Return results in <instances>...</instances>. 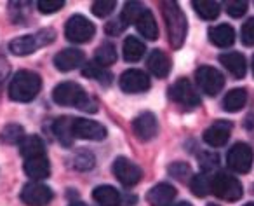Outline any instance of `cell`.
Segmentation results:
<instances>
[{
  "instance_id": "obj_1",
  "label": "cell",
  "mask_w": 254,
  "mask_h": 206,
  "mask_svg": "<svg viewBox=\"0 0 254 206\" xmlns=\"http://www.w3.org/2000/svg\"><path fill=\"white\" fill-rule=\"evenodd\" d=\"M53 100L63 107H77L85 112L98 110L96 100H92L77 82H61L60 86H56L53 91Z\"/></svg>"
},
{
  "instance_id": "obj_2",
  "label": "cell",
  "mask_w": 254,
  "mask_h": 206,
  "mask_svg": "<svg viewBox=\"0 0 254 206\" xmlns=\"http://www.w3.org/2000/svg\"><path fill=\"white\" fill-rule=\"evenodd\" d=\"M42 88V79L39 74L30 70H21L11 79L9 84V98L19 103L32 102Z\"/></svg>"
},
{
  "instance_id": "obj_3",
  "label": "cell",
  "mask_w": 254,
  "mask_h": 206,
  "mask_svg": "<svg viewBox=\"0 0 254 206\" xmlns=\"http://www.w3.org/2000/svg\"><path fill=\"white\" fill-rule=\"evenodd\" d=\"M162 14L167 25L169 42L174 49H180L187 37V18L176 2H162Z\"/></svg>"
},
{
  "instance_id": "obj_4",
  "label": "cell",
  "mask_w": 254,
  "mask_h": 206,
  "mask_svg": "<svg viewBox=\"0 0 254 206\" xmlns=\"http://www.w3.org/2000/svg\"><path fill=\"white\" fill-rule=\"evenodd\" d=\"M53 40H54L53 30H42V32L35 33V35H23L11 40L9 49H11L12 54H18V56H28V54L35 53L39 47L51 44Z\"/></svg>"
},
{
  "instance_id": "obj_5",
  "label": "cell",
  "mask_w": 254,
  "mask_h": 206,
  "mask_svg": "<svg viewBox=\"0 0 254 206\" xmlns=\"http://www.w3.org/2000/svg\"><path fill=\"white\" fill-rule=\"evenodd\" d=\"M211 192L225 201H237L242 198V184L235 177L226 173H218L212 177Z\"/></svg>"
},
{
  "instance_id": "obj_6",
  "label": "cell",
  "mask_w": 254,
  "mask_h": 206,
  "mask_svg": "<svg viewBox=\"0 0 254 206\" xmlns=\"http://www.w3.org/2000/svg\"><path fill=\"white\" fill-rule=\"evenodd\" d=\"M96 28L91 21H89L85 16H71L66 23V28H64V35H66L68 40L75 44H84L89 42V40L94 37Z\"/></svg>"
},
{
  "instance_id": "obj_7",
  "label": "cell",
  "mask_w": 254,
  "mask_h": 206,
  "mask_svg": "<svg viewBox=\"0 0 254 206\" xmlns=\"http://www.w3.org/2000/svg\"><path fill=\"white\" fill-rule=\"evenodd\" d=\"M195 79H197V86L200 88V91L209 96H216L218 93H221L225 86L223 74L212 67H200L195 72Z\"/></svg>"
},
{
  "instance_id": "obj_8",
  "label": "cell",
  "mask_w": 254,
  "mask_h": 206,
  "mask_svg": "<svg viewBox=\"0 0 254 206\" xmlns=\"http://www.w3.org/2000/svg\"><path fill=\"white\" fill-rule=\"evenodd\" d=\"M169 98L185 108H193L200 105V98H198L197 91H195L193 86L187 79H180V81H176L171 86Z\"/></svg>"
},
{
  "instance_id": "obj_9",
  "label": "cell",
  "mask_w": 254,
  "mask_h": 206,
  "mask_svg": "<svg viewBox=\"0 0 254 206\" xmlns=\"http://www.w3.org/2000/svg\"><path fill=\"white\" fill-rule=\"evenodd\" d=\"M113 175L124 187H132L141 180L143 170L127 157H117L115 163H113Z\"/></svg>"
},
{
  "instance_id": "obj_10",
  "label": "cell",
  "mask_w": 254,
  "mask_h": 206,
  "mask_svg": "<svg viewBox=\"0 0 254 206\" xmlns=\"http://www.w3.org/2000/svg\"><path fill=\"white\" fill-rule=\"evenodd\" d=\"M254 154L247 143H235L232 149L228 150L226 156V163L237 173H247L253 166Z\"/></svg>"
},
{
  "instance_id": "obj_11",
  "label": "cell",
  "mask_w": 254,
  "mask_h": 206,
  "mask_svg": "<svg viewBox=\"0 0 254 206\" xmlns=\"http://www.w3.org/2000/svg\"><path fill=\"white\" fill-rule=\"evenodd\" d=\"M53 191L39 182H30L23 187L21 201L28 206H46L53 201Z\"/></svg>"
},
{
  "instance_id": "obj_12",
  "label": "cell",
  "mask_w": 254,
  "mask_h": 206,
  "mask_svg": "<svg viewBox=\"0 0 254 206\" xmlns=\"http://www.w3.org/2000/svg\"><path fill=\"white\" fill-rule=\"evenodd\" d=\"M73 138L101 142V140L106 138V128L96 121L77 117L73 119Z\"/></svg>"
},
{
  "instance_id": "obj_13",
  "label": "cell",
  "mask_w": 254,
  "mask_h": 206,
  "mask_svg": "<svg viewBox=\"0 0 254 206\" xmlns=\"http://www.w3.org/2000/svg\"><path fill=\"white\" fill-rule=\"evenodd\" d=\"M120 89L126 93H143L150 88V79L148 75L143 70H136V68H131V70H126L119 79Z\"/></svg>"
},
{
  "instance_id": "obj_14",
  "label": "cell",
  "mask_w": 254,
  "mask_h": 206,
  "mask_svg": "<svg viewBox=\"0 0 254 206\" xmlns=\"http://www.w3.org/2000/svg\"><path fill=\"white\" fill-rule=\"evenodd\" d=\"M132 129H134L136 136L143 142H148L159 131V122H157V117L152 114V112H143L138 117L132 121Z\"/></svg>"
},
{
  "instance_id": "obj_15",
  "label": "cell",
  "mask_w": 254,
  "mask_h": 206,
  "mask_svg": "<svg viewBox=\"0 0 254 206\" xmlns=\"http://www.w3.org/2000/svg\"><path fill=\"white\" fill-rule=\"evenodd\" d=\"M232 135V124L226 121H216L204 131V142L211 147H223Z\"/></svg>"
},
{
  "instance_id": "obj_16",
  "label": "cell",
  "mask_w": 254,
  "mask_h": 206,
  "mask_svg": "<svg viewBox=\"0 0 254 206\" xmlns=\"http://www.w3.org/2000/svg\"><path fill=\"white\" fill-rule=\"evenodd\" d=\"M85 56L80 49H73V47H68V49H63L54 56V65H56L58 70L61 72H70L78 68L82 63H84Z\"/></svg>"
},
{
  "instance_id": "obj_17",
  "label": "cell",
  "mask_w": 254,
  "mask_h": 206,
  "mask_svg": "<svg viewBox=\"0 0 254 206\" xmlns=\"http://www.w3.org/2000/svg\"><path fill=\"white\" fill-rule=\"evenodd\" d=\"M174 198H176V189L171 184H159L150 189L146 194V201L152 206H171Z\"/></svg>"
},
{
  "instance_id": "obj_18",
  "label": "cell",
  "mask_w": 254,
  "mask_h": 206,
  "mask_svg": "<svg viewBox=\"0 0 254 206\" xmlns=\"http://www.w3.org/2000/svg\"><path fill=\"white\" fill-rule=\"evenodd\" d=\"M25 173L33 180H44L51 175V164L47 156H39V157H30L25 159Z\"/></svg>"
},
{
  "instance_id": "obj_19",
  "label": "cell",
  "mask_w": 254,
  "mask_h": 206,
  "mask_svg": "<svg viewBox=\"0 0 254 206\" xmlns=\"http://www.w3.org/2000/svg\"><path fill=\"white\" fill-rule=\"evenodd\" d=\"M221 65L233 75L235 79H242L246 75L247 65H246V58L240 53H223L219 56Z\"/></svg>"
},
{
  "instance_id": "obj_20",
  "label": "cell",
  "mask_w": 254,
  "mask_h": 206,
  "mask_svg": "<svg viewBox=\"0 0 254 206\" xmlns=\"http://www.w3.org/2000/svg\"><path fill=\"white\" fill-rule=\"evenodd\" d=\"M19 152H21V156L25 157V159L46 156V143H44V140L37 135L25 136V140L19 143Z\"/></svg>"
},
{
  "instance_id": "obj_21",
  "label": "cell",
  "mask_w": 254,
  "mask_h": 206,
  "mask_svg": "<svg viewBox=\"0 0 254 206\" xmlns=\"http://www.w3.org/2000/svg\"><path fill=\"white\" fill-rule=\"evenodd\" d=\"M148 68L155 77L164 79V77H167V74H169V70H171V61L162 51L155 49V51H152V54L148 56Z\"/></svg>"
},
{
  "instance_id": "obj_22",
  "label": "cell",
  "mask_w": 254,
  "mask_h": 206,
  "mask_svg": "<svg viewBox=\"0 0 254 206\" xmlns=\"http://www.w3.org/2000/svg\"><path fill=\"white\" fill-rule=\"evenodd\" d=\"M209 39L218 47H230L235 42V32L230 25H218L209 30Z\"/></svg>"
},
{
  "instance_id": "obj_23",
  "label": "cell",
  "mask_w": 254,
  "mask_h": 206,
  "mask_svg": "<svg viewBox=\"0 0 254 206\" xmlns=\"http://www.w3.org/2000/svg\"><path fill=\"white\" fill-rule=\"evenodd\" d=\"M92 199L99 206H117L120 205V194L112 185H99L92 192Z\"/></svg>"
},
{
  "instance_id": "obj_24",
  "label": "cell",
  "mask_w": 254,
  "mask_h": 206,
  "mask_svg": "<svg viewBox=\"0 0 254 206\" xmlns=\"http://www.w3.org/2000/svg\"><path fill=\"white\" fill-rule=\"evenodd\" d=\"M136 28H138V32L148 40H155L157 37H159V26H157V21H155V18H153L152 11H148V9H146L141 14V18L136 21Z\"/></svg>"
},
{
  "instance_id": "obj_25",
  "label": "cell",
  "mask_w": 254,
  "mask_h": 206,
  "mask_svg": "<svg viewBox=\"0 0 254 206\" xmlns=\"http://www.w3.org/2000/svg\"><path fill=\"white\" fill-rule=\"evenodd\" d=\"M247 102V91L244 88H237L226 93L225 100H223V108L226 112H239L240 108L246 107Z\"/></svg>"
},
{
  "instance_id": "obj_26",
  "label": "cell",
  "mask_w": 254,
  "mask_h": 206,
  "mask_svg": "<svg viewBox=\"0 0 254 206\" xmlns=\"http://www.w3.org/2000/svg\"><path fill=\"white\" fill-rule=\"evenodd\" d=\"M145 44L141 42V40L138 39V37H127L126 40H124V47H122V53H124V58H126V61H131V63H134V61H139L143 58V54H145Z\"/></svg>"
},
{
  "instance_id": "obj_27",
  "label": "cell",
  "mask_w": 254,
  "mask_h": 206,
  "mask_svg": "<svg viewBox=\"0 0 254 206\" xmlns=\"http://www.w3.org/2000/svg\"><path fill=\"white\" fill-rule=\"evenodd\" d=\"M54 133L58 140L64 147H71L73 143V119L71 117H60L54 122Z\"/></svg>"
},
{
  "instance_id": "obj_28",
  "label": "cell",
  "mask_w": 254,
  "mask_h": 206,
  "mask_svg": "<svg viewBox=\"0 0 254 206\" xmlns=\"http://www.w3.org/2000/svg\"><path fill=\"white\" fill-rule=\"evenodd\" d=\"M94 61L99 65V67H103V68L113 65L117 61V49H115V46H113L112 42L101 44V46L98 47V51H96Z\"/></svg>"
},
{
  "instance_id": "obj_29",
  "label": "cell",
  "mask_w": 254,
  "mask_h": 206,
  "mask_svg": "<svg viewBox=\"0 0 254 206\" xmlns=\"http://www.w3.org/2000/svg\"><path fill=\"white\" fill-rule=\"evenodd\" d=\"M145 11L146 9L143 7V4H139V2H127L122 9V14H120V21L126 26L131 25V23H136L141 18V14Z\"/></svg>"
},
{
  "instance_id": "obj_30",
  "label": "cell",
  "mask_w": 254,
  "mask_h": 206,
  "mask_svg": "<svg viewBox=\"0 0 254 206\" xmlns=\"http://www.w3.org/2000/svg\"><path fill=\"white\" fill-rule=\"evenodd\" d=\"M193 7L197 14L204 19H216L221 11L218 2H212V0H198V2H193Z\"/></svg>"
},
{
  "instance_id": "obj_31",
  "label": "cell",
  "mask_w": 254,
  "mask_h": 206,
  "mask_svg": "<svg viewBox=\"0 0 254 206\" xmlns=\"http://www.w3.org/2000/svg\"><path fill=\"white\" fill-rule=\"evenodd\" d=\"M0 140L7 145H16V143H21L25 140V129L19 124H7L2 133H0Z\"/></svg>"
},
{
  "instance_id": "obj_32",
  "label": "cell",
  "mask_w": 254,
  "mask_h": 206,
  "mask_svg": "<svg viewBox=\"0 0 254 206\" xmlns=\"http://www.w3.org/2000/svg\"><path fill=\"white\" fill-rule=\"evenodd\" d=\"M211 184H212V177H209L207 173H200V175H195L190 182V187L193 191L195 196L198 198H204L211 192Z\"/></svg>"
},
{
  "instance_id": "obj_33",
  "label": "cell",
  "mask_w": 254,
  "mask_h": 206,
  "mask_svg": "<svg viewBox=\"0 0 254 206\" xmlns=\"http://www.w3.org/2000/svg\"><path fill=\"white\" fill-rule=\"evenodd\" d=\"M82 74L89 79H98L99 82L103 81L105 84H108L110 79H112V75H110L103 67H99L96 61H89V63H85L84 68H82Z\"/></svg>"
},
{
  "instance_id": "obj_34",
  "label": "cell",
  "mask_w": 254,
  "mask_h": 206,
  "mask_svg": "<svg viewBox=\"0 0 254 206\" xmlns=\"http://www.w3.org/2000/svg\"><path fill=\"white\" fill-rule=\"evenodd\" d=\"M94 163H96L94 156H92V152H89V150H80V152L73 157V168L80 171L92 170Z\"/></svg>"
},
{
  "instance_id": "obj_35",
  "label": "cell",
  "mask_w": 254,
  "mask_h": 206,
  "mask_svg": "<svg viewBox=\"0 0 254 206\" xmlns=\"http://www.w3.org/2000/svg\"><path fill=\"white\" fill-rule=\"evenodd\" d=\"M115 5L117 2H113V0H98L92 4V14L98 16V18H105V16L112 14Z\"/></svg>"
},
{
  "instance_id": "obj_36",
  "label": "cell",
  "mask_w": 254,
  "mask_h": 206,
  "mask_svg": "<svg viewBox=\"0 0 254 206\" xmlns=\"http://www.w3.org/2000/svg\"><path fill=\"white\" fill-rule=\"evenodd\" d=\"M169 175L176 180H188V177H191V168L185 163H174L169 166Z\"/></svg>"
},
{
  "instance_id": "obj_37",
  "label": "cell",
  "mask_w": 254,
  "mask_h": 206,
  "mask_svg": "<svg viewBox=\"0 0 254 206\" xmlns=\"http://www.w3.org/2000/svg\"><path fill=\"white\" fill-rule=\"evenodd\" d=\"M247 11V2H240V0H230L226 2V12H228L232 18H240Z\"/></svg>"
},
{
  "instance_id": "obj_38",
  "label": "cell",
  "mask_w": 254,
  "mask_h": 206,
  "mask_svg": "<svg viewBox=\"0 0 254 206\" xmlns=\"http://www.w3.org/2000/svg\"><path fill=\"white\" fill-rule=\"evenodd\" d=\"M39 11L44 12V14H53V12L60 11L64 5L63 0H39Z\"/></svg>"
},
{
  "instance_id": "obj_39",
  "label": "cell",
  "mask_w": 254,
  "mask_h": 206,
  "mask_svg": "<svg viewBox=\"0 0 254 206\" xmlns=\"http://www.w3.org/2000/svg\"><path fill=\"white\" fill-rule=\"evenodd\" d=\"M240 37H242V42L246 44V46H249V47L254 46V18L247 19V21L244 23Z\"/></svg>"
},
{
  "instance_id": "obj_40",
  "label": "cell",
  "mask_w": 254,
  "mask_h": 206,
  "mask_svg": "<svg viewBox=\"0 0 254 206\" xmlns=\"http://www.w3.org/2000/svg\"><path fill=\"white\" fill-rule=\"evenodd\" d=\"M200 164H202V168H204V171L212 170V168L218 166V156L212 152L200 154Z\"/></svg>"
},
{
  "instance_id": "obj_41",
  "label": "cell",
  "mask_w": 254,
  "mask_h": 206,
  "mask_svg": "<svg viewBox=\"0 0 254 206\" xmlns=\"http://www.w3.org/2000/svg\"><path fill=\"white\" fill-rule=\"evenodd\" d=\"M124 28H126V25L120 21V18L117 19V21L106 23V33H108V35H120V33L124 32Z\"/></svg>"
},
{
  "instance_id": "obj_42",
  "label": "cell",
  "mask_w": 254,
  "mask_h": 206,
  "mask_svg": "<svg viewBox=\"0 0 254 206\" xmlns=\"http://www.w3.org/2000/svg\"><path fill=\"white\" fill-rule=\"evenodd\" d=\"M0 65H2V61H0ZM5 72H7V63L0 68V84H2V81H4V74H5Z\"/></svg>"
},
{
  "instance_id": "obj_43",
  "label": "cell",
  "mask_w": 254,
  "mask_h": 206,
  "mask_svg": "<svg viewBox=\"0 0 254 206\" xmlns=\"http://www.w3.org/2000/svg\"><path fill=\"white\" fill-rule=\"evenodd\" d=\"M173 206H191V205H190V203L185 201V203H178V205H173Z\"/></svg>"
},
{
  "instance_id": "obj_44",
  "label": "cell",
  "mask_w": 254,
  "mask_h": 206,
  "mask_svg": "<svg viewBox=\"0 0 254 206\" xmlns=\"http://www.w3.org/2000/svg\"><path fill=\"white\" fill-rule=\"evenodd\" d=\"M70 206H85V205H84V203H71Z\"/></svg>"
},
{
  "instance_id": "obj_45",
  "label": "cell",
  "mask_w": 254,
  "mask_h": 206,
  "mask_svg": "<svg viewBox=\"0 0 254 206\" xmlns=\"http://www.w3.org/2000/svg\"><path fill=\"white\" fill-rule=\"evenodd\" d=\"M244 206H254V203H247V205H244Z\"/></svg>"
},
{
  "instance_id": "obj_46",
  "label": "cell",
  "mask_w": 254,
  "mask_h": 206,
  "mask_svg": "<svg viewBox=\"0 0 254 206\" xmlns=\"http://www.w3.org/2000/svg\"><path fill=\"white\" fill-rule=\"evenodd\" d=\"M253 74H254V58H253Z\"/></svg>"
},
{
  "instance_id": "obj_47",
  "label": "cell",
  "mask_w": 254,
  "mask_h": 206,
  "mask_svg": "<svg viewBox=\"0 0 254 206\" xmlns=\"http://www.w3.org/2000/svg\"><path fill=\"white\" fill-rule=\"evenodd\" d=\"M209 206H218V205H209Z\"/></svg>"
}]
</instances>
